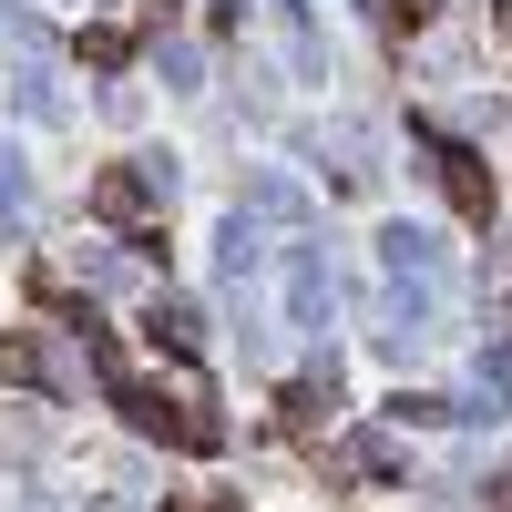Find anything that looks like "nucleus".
Returning <instances> with one entry per match:
<instances>
[]
</instances>
